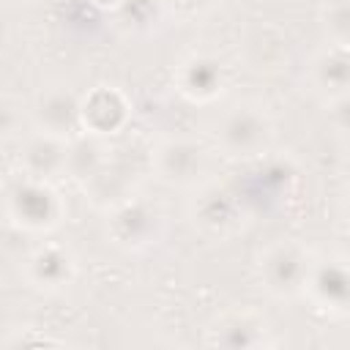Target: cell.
<instances>
[{"instance_id": "6da1fadb", "label": "cell", "mask_w": 350, "mask_h": 350, "mask_svg": "<svg viewBox=\"0 0 350 350\" xmlns=\"http://www.w3.org/2000/svg\"><path fill=\"white\" fill-rule=\"evenodd\" d=\"M68 216V205L55 183L14 172L0 183V219L25 235H52Z\"/></svg>"}, {"instance_id": "7a4b0ae2", "label": "cell", "mask_w": 350, "mask_h": 350, "mask_svg": "<svg viewBox=\"0 0 350 350\" xmlns=\"http://www.w3.org/2000/svg\"><path fill=\"white\" fill-rule=\"evenodd\" d=\"M167 230V216L159 202L142 191L126 189L101 208V232L109 246L139 254L161 243Z\"/></svg>"}, {"instance_id": "3957f363", "label": "cell", "mask_w": 350, "mask_h": 350, "mask_svg": "<svg viewBox=\"0 0 350 350\" xmlns=\"http://www.w3.org/2000/svg\"><path fill=\"white\" fill-rule=\"evenodd\" d=\"M276 120L265 101L238 98L227 104L213 123L216 150L227 159H257L273 148Z\"/></svg>"}, {"instance_id": "277c9868", "label": "cell", "mask_w": 350, "mask_h": 350, "mask_svg": "<svg viewBox=\"0 0 350 350\" xmlns=\"http://www.w3.org/2000/svg\"><path fill=\"white\" fill-rule=\"evenodd\" d=\"M150 172L167 189L191 191L216 175V150L186 131L161 134L150 148Z\"/></svg>"}, {"instance_id": "5b68a950", "label": "cell", "mask_w": 350, "mask_h": 350, "mask_svg": "<svg viewBox=\"0 0 350 350\" xmlns=\"http://www.w3.org/2000/svg\"><path fill=\"white\" fill-rule=\"evenodd\" d=\"M186 194H189L186 216L191 227L211 241H227L238 235L252 219V208L246 197L219 175L208 178L205 183H200Z\"/></svg>"}, {"instance_id": "8992f818", "label": "cell", "mask_w": 350, "mask_h": 350, "mask_svg": "<svg viewBox=\"0 0 350 350\" xmlns=\"http://www.w3.org/2000/svg\"><path fill=\"white\" fill-rule=\"evenodd\" d=\"M314 254L317 252L298 238H276L265 243L254 257V273L260 287L276 301L301 298Z\"/></svg>"}, {"instance_id": "52a82bcc", "label": "cell", "mask_w": 350, "mask_h": 350, "mask_svg": "<svg viewBox=\"0 0 350 350\" xmlns=\"http://www.w3.org/2000/svg\"><path fill=\"white\" fill-rule=\"evenodd\" d=\"M172 88L194 107L216 104L230 88V66L211 49H191L175 63Z\"/></svg>"}, {"instance_id": "ba28073f", "label": "cell", "mask_w": 350, "mask_h": 350, "mask_svg": "<svg viewBox=\"0 0 350 350\" xmlns=\"http://www.w3.org/2000/svg\"><path fill=\"white\" fill-rule=\"evenodd\" d=\"M19 273L30 290L41 295H60L77 284L79 257L68 243L41 241L22 257Z\"/></svg>"}, {"instance_id": "9c48e42d", "label": "cell", "mask_w": 350, "mask_h": 350, "mask_svg": "<svg viewBox=\"0 0 350 350\" xmlns=\"http://www.w3.org/2000/svg\"><path fill=\"white\" fill-rule=\"evenodd\" d=\"M301 298L320 314L339 320L350 309V268L342 252L314 254Z\"/></svg>"}, {"instance_id": "30bf717a", "label": "cell", "mask_w": 350, "mask_h": 350, "mask_svg": "<svg viewBox=\"0 0 350 350\" xmlns=\"http://www.w3.org/2000/svg\"><path fill=\"white\" fill-rule=\"evenodd\" d=\"M202 342L208 347H221V350H260V347H273V323L252 306H232L219 312L208 325Z\"/></svg>"}, {"instance_id": "8fae6325", "label": "cell", "mask_w": 350, "mask_h": 350, "mask_svg": "<svg viewBox=\"0 0 350 350\" xmlns=\"http://www.w3.org/2000/svg\"><path fill=\"white\" fill-rule=\"evenodd\" d=\"M134 118L131 98L112 82H98L79 93V131L109 139L129 129Z\"/></svg>"}, {"instance_id": "7c38bea8", "label": "cell", "mask_w": 350, "mask_h": 350, "mask_svg": "<svg viewBox=\"0 0 350 350\" xmlns=\"http://www.w3.org/2000/svg\"><path fill=\"white\" fill-rule=\"evenodd\" d=\"M30 123L38 131L57 137H77L79 131V90L68 79H46L36 88L30 101Z\"/></svg>"}, {"instance_id": "4fadbf2b", "label": "cell", "mask_w": 350, "mask_h": 350, "mask_svg": "<svg viewBox=\"0 0 350 350\" xmlns=\"http://www.w3.org/2000/svg\"><path fill=\"white\" fill-rule=\"evenodd\" d=\"M350 44H320L304 68L306 90L323 104H334L339 98H347L350 93Z\"/></svg>"}, {"instance_id": "5bb4252c", "label": "cell", "mask_w": 350, "mask_h": 350, "mask_svg": "<svg viewBox=\"0 0 350 350\" xmlns=\"http://www.w3.org/2000/svg\"><path fill=\"white\" fill-rule=\"evenodd\" d=\"M68 142L71 139L66 137L33 129L19 142V153H16L19 172L38 180H49V183L63 180L68 175Z\"/></svg>"}, {"instance_id": "9a60e30c", "label": "cell", "mask_w": 350, "mask_h": 350, "mask_svg": "<svg viewBox=\"0 0 350 350\" xmlns=\"http://www.w3.org/2000/svg\"><path fill=\"white\" fill-rule=\"evenodd\" d=\"M109 170V150L107 139L77 134L68 142V175L79 186H90L96 178H101Z\"/></svg>"}, {"instance_id": "2e32d148", "label": "cell", "mask_w": 350, "mask_h": 350, "mask_svg": "<svg viewBox=\"0 0 350 350\" xmlns=\"http://www.w3.org/2000/svg\"><path fill=\"white\" fill-rule=\"evenodd\" d=\"M325 41L350 44V3L347 0H323L317 11Z\"/></svg>"}, {"instance_id": "e0dca14e", "label": "cell", "mask_w": 350, "mask_h": 350, "mask_svg": "<svg viewBox=\"0 0 350 350\" xmlns=\"http://www.w3.org/2000/svg\"><path fill=\"white\" fill-rule=\"evenodd\" d=\"M115 16L131 30H150L167 14L161 0H126Z\"/></svg>"}, {"instance_id": "ac0fdd59", "label": "cell", "mask_w": 350, "mask_h": 350, "mask_svg": "<svg viewBox=\"0 0 350 350\" xmlns=\"http://www.w3.org/2000/svg\"><path fill=\"white\" fill-rule=\"evenodd\" d=\"M164 3V14L172 16L175 22H200L205 16H211L221 0H161Z\"/></svg>"}, {"instance_id": "d6986e66", "label": "cell", "mask_w": 350, "mask_h": 350, "mask_svg": "<svg viewBox=\"0 0 350 350\" xmlns=\"http://www.w3.org/2000/svg\"><path fill=\"white\" fill-rule=\"evenodd\" d=\"M3 345H8V347H52V345H66V339L52 336L44 328H38V334H27L25 325H16L14 334L3 339Z\"/></svg>"}, {"instance_id": "ffe728a7", "label": "cell", "mask_w": 350, "mask_h": 350, "mask_svg": "<svg viewBox=\"0 0 350 350\" xmlns=\"http://www.w3.org/2000/svg\"><path fill=\"white\" fill-rule=\"evenodd\" d=\"M88 3H90L93 8H98V11H104V14H118L126 0H88Z\"/></svg>"}, {"instance_id": "44dd1931", "label": "cell", "mask_w": 350, "mask_h": 350, "mask_svg": "<svg viewBox=\"0 0 350 350\" xmlns=\"http://www.w3.org/2000/svg\"><path fill=\"white\" fill-rule=\"evenodd\" d=\"M8 3H14V5H33V3H38V0H8Z\"/></svg>"}]
</instances>
